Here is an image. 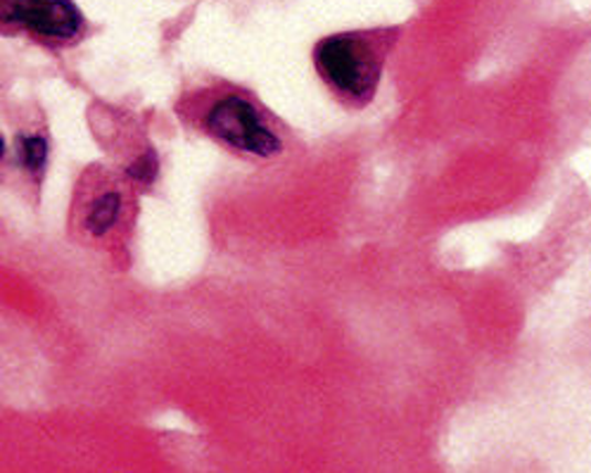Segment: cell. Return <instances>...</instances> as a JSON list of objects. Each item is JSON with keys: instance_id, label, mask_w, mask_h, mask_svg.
I'll use <instances>...</instances> for the list:
<instances>
[{"instance_id": "5", "label": "cell", "mask_w": 591, "mask_h": 473, "mask_svg": "<svg viewBox=\"0 0 591 473\" xmlns=\"http://www.w3.org/2000/svg\"><path fill=\"white\" fill-rule=\"evenodd\" d=\"M96 110L100 112V119L93 121V131H96L98 141L117 158V166L121 162V170L138 186H148L158 174V155L150 148L146 133L138 129L141 125H136L133 117L105 108V105H96Z\"/></svg>"}, {"instance_id": "3", "label": "cell", "mask_w": 591, "mask_h": 473, "mask_svg": "<svg viewBox=\"0 0 591 473\" xmlns=\"http://www.w3.org/2000/svg\"><path fill=\"white\" fill-rule=\"evenodd\" d=\"M399 34V26L356 29L325 36L314 45L311 57L319 79L342 108L364 110L373 100Z\"/></svg>"}, {"instance_id": "1", "label": "cell", "mask_w": 591, "mask_h": 473, "mask_svg": "<svg viewBox=\"0 0 591 473\" xmlns=\"http://www.w3.org/2000/svg\"><path fill=\"white\" fill-rule=\"evenodd\" d=\"M174 110L185 127L238 158L267 162L288 146L283 121L252 90L236 84L212 82L183 90Z\"/></svg>"}, {"instance_id": "6", "label": "cell", "mask_w": 591, "mask_h": 473, "mask_svg": "<svg viewBox=\"0 0 591 473\" xmlns=\"http://www.w3.org/2000/svg\"><path fill=\"white\" fill-rule=\"evenodd\" d=\"M14 162L22 170L29 183L41 186V176L45 172V160H49V139L41 129H24L14 133Z\"/></svg>"}, {"instance_id": "2", "label": "cell", "mask_w": 591, "mask_h": 473, "mask_svg": "<svg viewBox=\"0 0 591 473\" xmlns=\"http://www.w3.org/2000/svg\"><path fill=\"white\" fill-rule=\"evenodd\" d=\"M138 215V183L119 166L88 164L72 193L69 236L119 265L129 259Z\"/></svg>"}, {"instance_id": "4", "label": "cell", "mask_w": 591, "mask_h": 473, "mask_svg": "<svg viewBox=\"0 0 591 473\" xmlns=\"http://www.w3.org/2000/svg\"><path fill=\"white\" fill-rule=\"evenodd\" d=\"M0 22L6 36H26L51 51L82 43L88 29L74 0H0Z\"/></svg>"}]
</instances>
